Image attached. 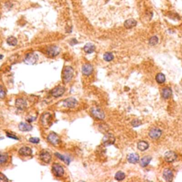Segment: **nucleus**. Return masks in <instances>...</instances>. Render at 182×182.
Masks as SVG:
<instances>
[{
	"label": "nucleus",
	"mask_w": 182,
	"mask_h": 182,
	"mask_svg": "<svg viewBox=\"0 0 182 182\" xmlns=\"http://www.w3.org/2000/svg\"><path fill=\"white\" fill-rule=\"evenodd\" d=\"M63 103L64 105L69 108H73L78 104V101L73 97H69V98L65 99V100H63Z\"/></svg>",
	"instance_id": "nucleus-15"
},
{
	"label": "nucleus",
	"mask_w": 182,
	"mask_h": 182,
	"mask_svg": "<svg viewBox=\"0 0 182 182\" xmlns=\"http://www.w3.org/2000/svg\"><path fill=\"white\" fill-rule=\"evenodd\" d=\"M52 121V115L51 113H43L41 117V122L42 125L46 127H49L51 125Z\"/></svg>",
	"instance_id": "nucleus-5"
},
{
	"label": "nucleus",
	"mask_w": 182,
	"mask_h": 182,
	"mask_svg": "<svg viewBox=\"0 0 182 182\" xmlns=\"http://www.w3.org/2000/svg\"><path fill=\"white\" fill-rule=\"evenodd\" d=\"M158 42H159L158 37L154 36H152V37L149 39V44L150 45V46H155V45H157V43H158Z\"/></svg>",
	"instance_id": "nucleus-31"
},
{
	"label": "nucleus",
	"mask_w": 182,
	"mask_h": 182,
	"mask_svg": "<svg viewBox=\"0 0 182 182\" xmlns=\"http://www.w3.org/2000/svg\"><path fill=\"white\" fill-rule=\"evenodd\" d=\"M2 57H3V56H2V55H1V56H0V59H2Z\"/></svg>",
	"instance_id": "nucleus-38"
},
{
	"label": "nucleus",
	"mask_w": 182,
	"mask_h": 182,
	"mask_svg": "<svg viewBox=\"0 0 182 182\" xmlns=\"http://www.w3.org/2000/svg\"><path fill=\"white\" fill-rule=\"evenodd\" d=\"M103 59H104V60L105 61L109 62V61H111L114 59V56H113V54L112 53L107 52V53H105L104 56H103Z\"/></svg>",
	"instance_id": "nucleus-30"
},
{
	"label": "nucleus",
	"mask_w": 182,
	"mask_h": 182,
	"mask_svg": "<svg viewBox=\"0 0 182 182\" xmlns=\"http://www.w3.org/2000/svg\"><path fill=\"white\" fill-rule=\"evenodd\" d=\"M93 72V67L91 64L86 63L84 64L82 67V73L85 76L91 75L92 73Z\"/></svg>",
	"instance_id": "nucleus-14"
},
{
	"label": "nucleus",
	"mask_w": 182,
	"mask_h": 182,
	"mask_svg": "<svg viewBox=\"0 0 182 182\" xmlns=\"http://www.w3.org/2000/svg\"><path fill=\"white\" fill-rule=\"evenodd\" d=\"M9 159V156L7 154L5 153H1L0 154V165L1 164H4L5 163L7 162Z\"/></svg>",
	"instance_id": "nucleus-28"
},
{
	"label": "nucleus",
	"mask_w": 182,
	"mask_h": 182,
	"mask_svg": "<svg viewBox=\"0 0 182 182\" xmlns=\"http://www.w3.org/2000/svg\"><path fill=\"white\" fill-rule=\"evenodd\" d=\"M137 148L140 151H145L149 148V144L145 141H140L137 143Z\"/></svg>",
	"instance_id": "nucleus-23"
},
{
	"label": "nucleus",
	"mask_w": 182,
	"mask_h": 182,
	"mask_svg": "<svg viewBox=\"0 0 182 182\" xmlns=\"http://www.w3.org/2000/svg\"><path fill=\"white\" fill-rule=\"evenodd\" d=\"M47 140L51 145L56 146V145H59L61 142L60 137H59V135L56 133V132H51L47 137Z\"/></svg>",
	"instance_id": "nucleus-6"
},
{
	"label": "nucleus",
	"mask_w": 182,
	"mask_h": 182,
	"mask_svg": "<svg viewBox=\"0 0 182 182\" xmlns=\"http://www.w3.org/2000/svg\"><path fill=\"white\" fill-rule=\"evenodd\" d=\"M19 154L22 157H29V156H31L32 154V149L29 147H22L19 150Z\"/></svg>",
	"instance_id": "nucleus-16"
},
{
	"label": "nucleus",
	"mask_w": 182,
	"mask_h": 182,
	"mask_svg": "<svg viewBox=\"0 0 182 182\" xmlns=\"http://www.w3.org/2000/svg\"><path fill=\"white\" fill-rule=\"evenodd\" d=\"M7 95V91L5 88L3 87V85H0V99H4Z\"/></svg>",
	"instance_id": "nucleus-32"
},
{
	"label": "nucleus",
	"mask_w": 182,
	"mask_h": 182,
	"mask_svg": "<svg viewBox=\"0 0 182 182\" xmlns=\"http://www.w3.org/2000/svg\"><path fill=\"white\" fill-rule=\"evenodd\" d=\"M137 25V21L134 19H129L124 23V26L126 29H132Z\"/></svg>",
	"instance_id": "nucleus-19"
},
{
	"label": "nucleus",
	"mask_w": 182,
	"mask_h": 182,
	"mask_svg": "<svg viewBox=\"0 0 182 182\" xmlns=\"http://www.w3.org/2000/svg\"><path fill=\"white\" fill-rule=\"evenodd\" d=\"M162 134V131L157 127L152 128L149 132V137L153 139H158Z\"/></svg>",
	"instance_id": "nucleus-11"
},
{
	"label": "nucleus",
	"mask_w": 182,
	"mask_h": 182,
	"mask_svg": "<svg viewBox=\"0 0 182 182\" xmlns=\"http://www.w3.org/2000/svg\"><path fill=\"white\" fill-rule=\"evenodd\" d=\"M115 179L117 180V181H122V180L125 179V173L122 172L121 171H118V172H117L115 174Z\"/></svg>",
	"instance_id": "nucleus-29"
},
{
	"label": "nucleus",
	"mask_w": 182,
	"mask_h": 182,
	"mask_svg": "<svg viewBox=\"0 0 182 182\" xmlns=\"http://www.w3.org/2000/svg\"><path fill=\"white\" fill-rule=\"evenodd\" d=\"M74 75L73 68L71 66H65L62 72V79L64 83H68L72 80Z\"/></svg>",
	"instance_id": "nucleus-1"
},
{
	"label": "nucleus",
	"mask_w": 182,
	"mask_h": 182,
	"mask_svg": "<svg viewBox=\"0 0 182 182\" xmlns=\"http://www.w3.org/2000/svg\"><path fill=\"white\" fill-rule=\"evenodd\" d=\"M127 160L131 164H136L139 161V157L137 154H130L128 155Z\"/></svg>",
	"instance_id": "nucleus-20"
},
{
	"label": "nucleus",
	"mask_w": 182,
	"mask_h": 182,
	"mask_svg": "<svg viewBox=\"0 0 182 182\" xmlns=\"http://www.w3.org/2000/svg\"><path fill=\"white\" fill-rule=\"evenodd\" d=\"M19 130H21V132H29V131L32 130L33 127H32V125H31L29 123L21 122L19 124Z\"/></svg>",
	"instance_id": "nucleus-17"
},
{
	"label": "nucleus",
	"mask_w": 182,
	"mask_h": 182,
	"mask_svg": "<svg viewBox=\"0 0 182 182\" xmlns=\"http://www.w3.org/2000/svg\"><path fill=\"white\" fill-rule=\"evenodd\" d=\"M177 159V154L174 152L172 151H169V152H167L164 155V159L166 161L169 163L174 162L176 159Z\"/></svg>",
	"instance_id": "nucleus-12"
},
{
	"label": "nucleus",
	"mask_w": 182,
	"mask_h": 182,
	"mask_svg": "<svg viewBox=\"0 0 182 182\" xmlns=\"http://www.w3.org/2000/svg\"><path fill=\"white\" fill-rule=\"evenodd\" d=\"M46 53L51 57H56L60 53V49L57 46H50L46 49Z\"/></svg>",
	"instance_id": "nucleus-9"
},
{
	"label": "nucleus",
	"mask_w": 182,
	"mask_h": 182,
	"mask_svg": "<svg viewBox=\"0 0 182 182\" xmlns=\"http://www.w3.org/2000/svg\"><path fill=\"white\" fill-rule=\"evenodd\" d=\"M55 155L56 156V157H58V158L59 159H61V161H63V162H65L66 164H70V161H71V159H70L69 158H68V157H66V156H64V155H62V154H59V153H55Z\"/></svg>",
	"instance_id": "nucleus-25"
},
{
	"label": "nucleus",
	"mask_w": 182,
	"mask_h": 182,
	"mask_svg": "<svg viewBox=\"0 0 182 182\" xmlns=\"http://www.w3.org/2000/svg\"><path fill=\"white\" fill-rule=\"evenodd\" d=\"M91 113L93 117L97 120H103L105 119L104 112L98 107H93L91 110Z\"/></svg>",
	"instance_id": "nucleus-3"
},
{
	"label": "nucleus",
	"mask_w": 182,
	"mask_h": 182,
	"mask_svg": "<svg viewBox=\"0 0 182 182\" xmlns=\"http://www.w3.org/2000/svg\"><path fill=\"white\" fill-rule=\"evenodd\" d=\"M131 124H132V125L133 127H139L141 125H142V122L140 121L139 120H137V119H135V120H133L132 121V122H131Z\"/></svg>",
	"instance_id": "nucleus-33"
},
{
	"label": "nucleus",
	"mask_w": 182,
	"mask_h": 182,
	"mask_svg": "<svg viewBox=\"0 0 182 182\" xmlns=\"http://www.w3.org/2000/svg\"><path fill=\"white\" fill-rule=\"evenodd\" d=\"M7 136L9 138H11V139H16V140H19V137L17 136V135H14V134L9 133V132H7Z\"/></svg>",
	"instance_id": "nucleus-35"
},
{
	"label": "nucleus",
	"mask_w": 182,
	"mask_h": 182,
	"mask_svg": "<svg viewBox=\"0 0 182 182\" xmlns=\"http://www.w3.org/2000/svg\"><path fill=\"white\" fill-rule=\"evenodd\" d=\"M52 172L56 177H62L64 174V169L61 164L55 163L52 166Z\"/></svg>",
	"instance_id": "nucleus-2"
},
{
	"label": "nucleus",
	"mask_w": 182,
	"mask_h": 182,
	"mask_svg": "<svg viewBox=\"0 0 182 182\" xmlns=\"http://www.w3.org/2000/svg\"><path fill=\"white\" fill-rule=\"evenodd\" d=\"M70 43H71V44L72 45V46H73V45H75V44H76V43H78V41H76V39H71V42H70Z\"/></svg>",
	"instance_id": "nucleus-37"
},
{
	"label": "nucleus",
	"mask_w": 182,
	"mask_h": 182,
	"mask_svg": "<svg viewBox=\"0 0 182 182\" xmlns=\"http://www.w3.org/2000/svg\"><path fill=\"white\" fill-rule=\"evenodd\" d=\"M163 177L167 181H172L174 178L173 171L169 169H166L163 172Z\"/></svg>",
	"instance_id": "nucleus-18"
},
{
	"label": "nucleus",
	"mask_w": 182,
	"mask_h": 182,
	"mask_svg": "<svg viewBox=\"0 0 182 182\" xmlns=\"http://www.w3.org/2000/svg\"><path fill=\"white\" fill-rule=\"evenodd\" d=\"M83 50L85 53H92L95 51V45L93 44V43H88L84 46Z\"/></svg>",
	"instance_id": "nucleus-22"
},
{
	"label": "nucleus",
	"mask_w": 182,
	"mask_h": 182,
	"mask_svg": "<svg viewBox=\"0 0 182 182\" xmlns=\"http://www.w3.org/2000/svg\"><path fill=\"white\" fill-rule=\"evenodd\" d=\"M65 91V88L63 86H57L56 88H53L51 92V94L53 97H59L62 96L64 94Z\"/></svg>",
	"instance_id": "nucleus-10"
},
{
	"label": "nucleus",
	"mask_w": 182,
	"mask_h": 182,
	"mask_svg": "<svg viewBox=\"0 0 182 182\" xmlns=\"http://www.w3.org/2000/svg\"><path fill=\"white\" fill-rule=\"evenodd\" d=\"M151 160H152V157L150 156H145L141 159L139 163L142 167H147L150 163Z\"/></svg>",
	"instance_id": "nucleus-24"
},
{
	"label": "nucleus",
	"mask_w": 182,
	"mask_h": 182,
	"mask_svg": "<svg viewBox=\"0 0 182 182\" xmlns=\"http://www.w3.org/2000/svg\"><path fill=\"white\" fill-rule=\"evenodd\" d=\"M38 60V56L35 53H29L24 58V63L28 65H33Z\"/></svg>",
	"instance_id": "nucleus-7"
},
{
	"label": "nucleus",
	"mask_w": 182,
	"mask_h": 182,
	"mask_svg": "<svg viewBox=\"0 0 182 182\" xmlns=\"http://www.w3.org/2000/svg\"><path fill=\"white\" fill-rule=\"evenodd\" d=\"M29 141L31 142V143L33 144H39L40 142V139L38 137H31L29 139Z\"/></svg>",
	"instance_id": "nucleus-34"
},
{
	"label": "nucleus",
	"mask_w": 182,
	"mask_h": 182,
	"mask_svg": "<svg viewBox=\"0 0 182 182\" xmlns=\"http://www.w3.org/2000/svg\"><path fill=\"white\" fill-rule=\"evenodd\" d=\"M15 105L19 110H24L27 107V103L24 99L18 98L16 100Z\"/></svg>",
	"instance_id": "nucleus-13"
},
{
	"label": "nucleus",
	"mask_w": 182,
	"mask_h": 182,
	"mask_svg": "<svg viewBox=\"0 0 182 182\" xmlns=\"http://www.w3.org/2000/svg\"><path fill=\"white\" fill-rule=\"evenodd\" d=\"M7 44H9L11 46H16L17 45V39H16L14 36H9L8 39H7Z\"/></svg>",
	"instance_id": "nucleus-26"
},
{
	"label": "nucleus",
	"mask_w": 182,
	"mask_h": 182,
	"mask_svg": "<svg viewBox=\"0 0 182 182\" xmlns=\"http://www.w3.org/2000/svg\"><path fill=\"white\" fill-rule=\"evenodd\" d=\"M39 158L42 161H43L46 164H49L51 162L52 159V156L51 154V153L48 152L47 150H42L41 152L39 154Z\"/></svg>",
	"instance_id": "nucleus-8"
},
{
	"label": "nucleus",
	"mask_w": 182,
	"mask_h": 182,
	"mask_svg": "<svg viewBox=\"0 0 182 182\" xmlns=\"http://www.w3.org/2000/svg\"><path fill=\"white\" fill-rule=\"evenodd\" d=\"M172 95V91L170 88H164L161 91V96L163 98L168 99Z\"/></svg>",
	"instance_id": "nucleus-21"
},
{
	"label": "nucleus",
	"mask_w": 182,
	"mask_h": 182,
	"mask_svg": "<svg viewBox=\"0 0 182 182\" xmlns=\"http://www.w3.org/2000/svg\"><path fill=\"white\" fill-rule=\"evenodd\" d=\"M156 81H157V82L159 84L164 83L166 81L165 75L163 73H159L157 74V76H156Z\"/></svg>",
	"instance_id": "nucleus-27"
},
{
	"label": "nucleus",
	"mask_w": 182,
	"mask_h": 182,
	"mask_svg": "<svg viewBox=\"0 0 182 182\" xmlns=\"http://www.w3.org/2000/svg\"><path fill=\"white\" fill-rule=\"evenodd\" d=\"M115 142V137L111 133L106 134L102 139V143L104 146H110V145H113Z\"/></svg>",
	"instance_id": "nucleus-4"
},
{
	"label": "nucleus",
	"mask_w": 182,
	"mask_h": 182,
	"mask_svg": "<svg viewBox=\"0 0 182 182\" xmlns=\"http://www.w3.org/2000/svg\"><path fill=\"white\" fill-rule=\"evenodd\" d=\"M9 181L8 179H7L4 175L0 174V181Z\"/></svg>",
	"instance_id": "nucleus-36"
}]
</instances>
